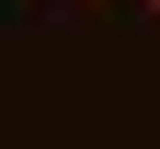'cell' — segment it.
<instances>
[{
	"instance_id": "obj_1",
	"label": "cell",
	"mask_w": 160,
	"mask_h": 149,
	"mask_svg": "<svg viewBox=\"0 0 160 149\" xmlns=\"http://www.w3.org/2000/svg\"><path fill=\"white\" fill-rule=\"evenodd\" d=\"M137 12H149V23H160V0H137Z\"/></svg>"
}]
</instances>
